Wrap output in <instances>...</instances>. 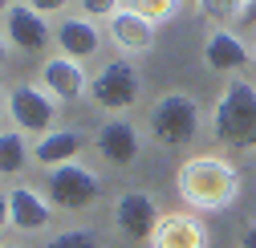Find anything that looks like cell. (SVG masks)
I'll return each instance as SVG.
<instances>
[{
	"instance_id": "cell-1",
	"label": "cell",
	"mask_w": 256,
	"mask_h": 248,
	"mask_svg": "<svg viewBox=\"0 0 256 248\" xmlns=\"http://www.w3.org/2000/svg\"><path fill=\"white\" fill-rule=\"evenodd\" d=\"M240 192V171L224 154H196L179 167V196L196 212H220Z\"/></svg>"
},
{
	"instance_id": "cell-2",
	"label": "cell",
	"mask_w": 256,
	"mask_h": 248,
	"mask_svg": "<svg viewBox=\"0 0 256 248\" xmlns=\"http://www.w3.org/2000/svg\"><path fill=\"white\" fill-rule=\"evenodd\" d=\"M216 138L232 150H256V86L248 78H232L216 102Z\"/></svg>"
},
{
	"instance_id": "cell-3",
	"label": "cell",
	"mask_w": 256,
	"mask_h": 248,
	"mask_svg": "<svg viewBox=\"0 0 256 248\" xmlns=\"http://www.w3.org/2000/svg\"><path fill=\"white\" fill-rule=\"evenodd\" d=\"M200 134V106L191 94H183V90H167L163 98H158L150 106V138L158 146H187L191 138Z\"/></svg>"
},
{
	"instance_id": "cell-4",
	"label": "cell",
	"mask_w": 256,
	"mask_h": 248,
	"mask_svg": "<svg viewBox=\"0 0 256 248\" xmlns=\"http://www.w3.org/2000/svg\"><path fill=\"white\" fill-rule=\"evenodd\" d=\"M90 98L106 114L122 118L142 98V78H138V70L130 66V61H110V66H102V74L90 82Z\"/></svg>"
},
{
	"instance_id": "cell-5",
	"label": "cell",
	"mask_w": 256,
	"mask_h": 248,
	"mask_svg": "<svg viewBox=\"0 0 256 248\" xmlns=\"http://www.w3.org/2000/svg\"><path fill=\"white\" fill-rule=\"evenodd\" d=\"M45 192H49L53 208H61V212H86V208L98 204L102 179L90 167H82V163H66V167L49 171V188Z\"/></svg>"
},
{
	"instance_id": "cell-6",
	"label": "cell",
	"mask_w": 256,
	"mask_h": 248,
	"mask_svg": "<svg viewBox=\"0 0 256 248\" xmlns=\"http://www.w3.org/2000/svg\"><path fill=\"white\" fill-rule=\"evenodd\" d=\"M8 118L20 134H49L53 130V118H57V102L45 94L41 86L33 82H20L8 90Z\"/></svg>"
},
{
	"instance_id": "cell-7",
	"label": "cell",
	"mask_w": 256,
	"mask_h": 248,
	"mask_svg": "<svg viewBox=\"0 0 256 248\" xmlns=\"http://www.w3.org/2000/svg\"><path fill=\"white\" fill-rule=\"evenodd\" d=\"M158 208H154V196L150 192H122L118 204H114V224L126 240H150L154 228H158Z\"/></svg>"
},
{
	"instance_id": "cell-8",
	"label": "cell",
	"mask_w": 256,
	"mask_h": 248,
	"mask_svg": "<svg viewBox=\"0 0 256 248\" xmlns=\"http://www.w3.org/2000/svg\"><path fill=\"white\" fill-rule=\"evenodd\" d=\"M138 130H134V122L130 118H106L102 122V130H98V154L110 163V167H130L138 159Z\"/></svg>"
},
{
	"instance_id": "cell-9",
	"label": "cell",
	"mask_w": 256,
	"mask_h": 248,
	"mask_svg": "<svg viewBox=\"0 0 256 248\" xmlns=\"http://www.w3.org/2000/svg\"><path fill=\"white\" fill-rule=\"evenodd\" d=\"M4 37H8L20 53H45L49 41H53V28L45 24L41 12H33L28 4H20V8H12V12L4 16Z\"/></svg>"
},
{
	"instance_id": "cell-10",
	"label": "cell",
	"mask_w": 256,
	"mask_h": 248,
	"mask_svg": "<svg viewBox=\"0 0 256 248\" xmlns=\"http://www.w3.org/2000/svg\"><path fill=\"white\" fill-rule=\"evenodd\" d=\"M41 90L53 98V102H74L86 94V70L70 57H49L41 61Z\"/></svg>"
},
{
	"instance_id": "cell-11",
	"label": "cell",
	"mask_w": 256,
	"mask_h": 248,
	"mask_svg": "<svg viewBox=\"0 0 256 248\" xmlns=\"http://www.w3.org/2000/svg\"><path fill=\"white\" fill-rule=\"evenodd\" d=\"M57 45H61V57H70V61H90L94 53L102 49V33H98V24L86 20V16H66L57 24Z\"/></svg>"
},
{
	"instance_id": "cell-12",
	"label": "cell",
	"mask_w": 256,
	"mask_h": 248,
	"mask_svg": "<svg viewBox=\"0 0 256 248\" xmlns=\"http://www.w3.org/2000/svg\"><path fill=\"white\" fill-rule=\"evenodd\" d=\"M150 244H154V248H208V228L196 220V216L171 212V216L158 220Z\"/></svg>"
},
{
	"instance_id": "cell-13",
	"label": "cell",
	"mask_w": 256,
	"mask_h": 248,
	"mask_svg": "<svg viewBox=\"0 0 256 248\" xmlns=\"http://www.w3.org/2000/svg\"><path fill=\"white\" fill-rule=\"evenodd\" d=\"M53 220V204H45L41 192L33 188H12L8 192V224L20 232H41Z\"/></svg>"
},
{
	"instance_id": "cell-14",
	"label": "cell",
	"mask_w": 256,
	"mask_h": 248,
	"mask_svg": "<svg viewBox=\"0 0 256 248\" xmlns=\"http://www.w3.org/2000/svg\"><path fill=\"white\" fill-rule=\"evenodd\" d=\"M204 66L212 74H236V70L248 66V45L236 33H228V28H216L204 41Z\"/></svg>"
},
{
	"instance_id": "cell-15",
	"label": "cell",
	"mask_w": 256,
	"mask_h": 248,
	"mask_svg": "<svg viewBox=\"0 0 256 248\" xmlns=\"http://www.w3.org/2000/svg\"><path fill=\"white\" fill-rule=\"evenodd\" d=\"M110 41L122 49V53H146L150 45H154V24L150 20H142L138 12H130V8H118L114 16H110Z\"/></svg>"
},
{
	"instance_id": "cell-16",
	"label": "cell",
	"mask_w": 256,
	"mask_h": 248,
	"mask_svg": "<svg viewBox=\"0 0 256 248\" xmlns=\"http://www.w3.org/2000/svg\"><path fill=\"white\" fill-rule=\"evenodd\" d=\"M82 146H86V138H82L74 126H70V130H49V134H41V138H37L33 159H37V163H45L49 171H57V167L74 163L78 154H82Z\"/></svg>"
},
{
	"instance_id": "cell-17",
	"label": "cell",
	"mask_w": 256,
	"mask_h": 248,
	"mask_svg": "<svg viewBox=\"0 0 256 248\" xmlns=\"http://www.w3.org/2000/svg\"><path fill=\"white\" fill-rule=\"evenodd\" d=\"M28 142L20 130H0V179H12L28 167Z\"/></svg>"
},
{
	"instance_id": "cell-18",
	"label": "cell",
	"mask_w": 256,
	"mask_h": 248,
	"mask_svg": "<svg viewBox=\"0 0 256 248\" xmlns=\"http://www.w3.org/2000/svg\"><path fill=\"white\" fill-rule=\"evenodd\" d=\"M248 4H252V0H200L196 8H200L208 20H216V24H228V20H244Z\"/></svg>"
},
{
	"instance_id": "cell-19",
	"label": "cell",
	"mask_w": 256,
	"mask_h": 248,
	"mask_svg": "<svg viewBox=\"0 0 256 248\" xmlns=\"http://www.w3.org/2000/svg\"><path fill=\"white\" fill-rule=\"evenodd\" d=\"M122 8H130V12H138L142 20L158 24V20H167V16H175V8H179V0H122Z\"/></svg>"
},
{
	"instance_id": "cell-20",
	"label": "cell",
	"mask_w": 256,
	"mask_h": 248,
	"mask_svg": "<svg viewBox=\"0 0 256 248\" xmlns=\"http://www.w3.org/2000/svg\"><path fill=\"white\" fill-rule=\"evenodd\" d=\"M45 248H102V244H98V236L86 232V228H70V232H57Z\"/></svg>"
},
{
	"instance_id": "cell-21",
	"label": "cell",
	"mask_w": 256,
	"mask_h": 248,
	"mask_svg": "<svg viewBox=\"0 0 256 248\" xmlns=\"http://www.w3.org/2000/svg\"><path fill=\"white\" fill-rule=\"evenodd\" d=\"M78 4H82V16H86V20H102V16L110 20V16L122 8V0H78Z\"/></svg>"
},
{
	"instance_id": "cell-22",
	"label": "cell",
	"mask_w": 256,
	"mask_h": 248,
	"mask_svg": "<svg viewBox=\"0 0 256 248\" xmlns=\"http://www.w3.org/2000/svg\"><path fill=\"white\" fill-rule=\"evenodd\" d=\"M70 4V0H28V8H33V12H61V8H66Z\"/></svg>"
},
{
	"instance_id": "cell-23",
	"label": "cell",
	"mask_w": 256,
	"mask_h": 248,
	"mask_svg": "<svg viewBox=\"0 0 256 248\" xmlns=\"http://www.w3.org/2000/svg\"><path fill=\"white\" fill-rule=\"evenodd\" d=\"M240 248H256V224H248V228L240 232Z\"/></svg>"
},
{
	"instance_id": "cell-24",
	"label": "cell",
	"mask_w": 256,
	"mask_h": 248,
	"mask_svg": "<svg viewBox=\"0 0 256 248\" xmlns=\"http://www.w3.org/2000/svg\"><path fill=\"white\" fill-rule=\"evenodd\" d=\"M8 228V192H0V232Z\"/></svg>"
},
{
	"instance_id": "cell-25",
	"label": "cell",
	"mask_w": 256,
	"mask_h": 248,
	"mask_svg": "<svg viewBox=\"0 0 256 248\" xmlns=\"http://www.w3.org/2000/svg\"><path fill=\"white\" fill-rule=\"evenodd\" d=\"M4 61H8V37L0 33V66H4Z\"/></svg>"
},
{
	"instance_id": "cell-26",
	"label": "cell",
	"mask_w": 256,
	"mask_h": 248,
	"mask_svg": "<svg viewBox=\"0 0 256 248\" xmlns=\"http://www.w3.org/2000/svg\"><path fill=\"white\" fill-rule=\"evenodd\" d=\"M244 20H248V24H256V0H252V4H248V12H244Z\"/></svg>"
},
{
	"instance_id": "cell-27",
	"label": "cell",
	"mask_w": 256,
	"mask_h": 248,
	"mask_svg": "<svg viewBox=\"0 0 256 248\" xmlns=\"http://www.w3.org/2000/svg\"><path fill=\"white\" fill-rule=\"evenodd\" d=\"M0 114H8V94L0 90Z\"/></svg>"
},
{
	"instance_id": "cell-28",
	"label": "cell",
	"mask_w": 256,
	"mask_h": 248,
	"mask_svg": "<svg viewBox=\"0 0 256 248\" xmlns=\"http://www.w3.org/2000/svg\"><path fill=\"white\" fill-rule=\"evenodd\" d=\"M12 8H16V4H12V0H0V12H4V16H8Z\"/></svg>"
},
{
	"instance_id": "cell-29",
	"label": "cell",
	"mask_w": 256,
	"mask_h": 248,
	"mask_svg": "<svg viewBox=\"0 0 256 248\" xmlns=\"http://www.w3.org/2000/svg\"><path fill=\"white\" fill-rule=\"evenodd\" d=\"M0 248H16V244H0Z\"/></svg>"
},
{
	"instance_id": "cell-30",
	"label": "cell",
	"mask_w": 256,
	"mask_h": 248,
	"mask_svg": "<svg viewBox=\"0 0 256 248\" xmlns=\"http://www.w3.org/2000/svg\"><path fill=\"white\" fill-rule=\"evenodd\" d=\"M252 61H256V45H252Z\"/></svg>"
},
{
	"instance_id": "cell-31",
	"label": "cell",
	"mask_w": 256,
	"mask_h": 248,
	"mask_svg": "<svg viewBox=\"0 0 256 248\" xmlns=\"http://www.w3.org/2000/svg\"><path fill=\"white\" fill-rule=\"evenodd\" d=\"M191 4H200V0H191Z\"/></svg>"
}]
</instances>
